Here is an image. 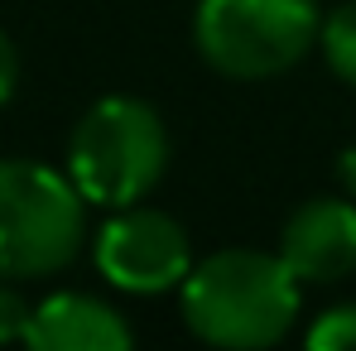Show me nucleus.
Returning a JSON list of instances; mask_svg holds the SVG:
<instances>
[{"label":"nucleus","instance_id":"2","mask_svg":"<svg viewBox=\"0 0 356 351\" xmlns=\"http://www.w3.org/2000/svg\"><path fill=\"white\" fill-rule=\"evenodd\" d=\"M169 164V135L154 106L135 97H106L77 120L67 145V178L87 202L130 207Z\"/></svg>","mask_w":356,"mask_h":351},{"label":"nucleus","instance_id":"10","mask_svg":"<svg viewBox=\"0 0 356 351\" xmlns=\"http://www.w3.org/2000/svg\"><path fill=\"white\" fill-rule=\"evenodd\" d=\"M29 323H34V308L15 289H0V342H29Z\"/></svg>","mask_w":356,"mask_h":351},{"label":"nucleus","instance_id":"8","mask_svg":"<svg viewBox=\"0 0 356 351\" xmlns=\"http://www.w3.org/2000/svg\"><path fill=\"white\" fill-rule=\"evenodd\" d=\"M323 54L332 63V72L356 87V0L352 5H337L323 19Z\"/></svg>","mask_w":356,"mask_h":351},{"label":"nucleus","instance_id":"5","mask_svg":"<svg viewBox=\"0 0 356 351\" xmlns=\"http://www.w3.org/2000/svg\"><path fill=\"white\" fill-rule=\"evenodd\" d=\"M97 265L125 293H159L188 279L193 250H188V231L174 217L130 207L97 236Z\"/></svg>","mask_w":356,"mask_h":351},{"label":"nucleus","instance_id":"9","mask_svg":"<svg viewBox=\"0 0 356 351\" xmlns=\"http://www.w3.org/2000/svg\"><path fill=\"white\" fill-rule=\"evenodd\" d=\"M313 351H356V308H332L308 327Z\"/></svg>","mask_w":356,"mask_h":351},{"label":"nucleus","instance_id":"11","mask_svg":"<svg viewBox=\"0 0 356 351\" xmlns=\"http://www.w3.org/2000/svg\"><path fill=\"white\" fill-rule=\"evenodd\" d=\"M15 77H19V58H15V44H10L5 29H0V106H5L10 92H15Z\"/></svg>","mask_w":356,"mask_h":351},{"label":"nucleus","instance_id":"7","mask_svg":"<svg viewBox=\"0 0 356 351\" xmlns=\"http://www.w3.org/2000/svg\"><path fill=\"white\" fill-rule=\"evenodd\" d=\"M29 347L34 351H125L130 347V327L102 298L54 293L34 308Z\"/></svg>","mask_w":356,"mask_h":351},{"label":"nucleus","instance_id":"3","mask_svg":"<svg viewBox=\"0 0 356 351\" xmlns=\"http://www.w3.org/2000/svg\"><path fill=\"white\" fill-rule=\"evenodd\" d=\"M82 245V193L34 159L0 164V275L39 279Z\"/></svg>","mask_w":356,"mask_h":351},{"label":"nucleus","instance_id":"1","mask_svg":"<svg viewBox=\"0 0 356 351\" xmlns=\"http://www.w3.org/2000/svg\"><path fill=\"white\" fill-rule=\"evenodd\" d=\"M298 313V275L284 255L217 250L183 279V323L212 347H270Z\"/></svg>","mask_w":356,"mask_h":351},{"label":"nucleus","instance_id":"4","mask_svg":"<svg viewBox=\"0 0 356 351\" xmlns=\"http://www.w3.org/2000/svg\"><path fill=\"white\" fill-rule=\"evenodd\" d=\"M193 34L217 72L255 82L294 67L323 24L318 0H202Z\"/></svg>","mask_w":356,"mask_h":351},{"label":"nucleus","instance_id":"6","mask_svg":"<svg viewBox=\"0 0 356 351\" xmlns=\"http://www.w3.org/2000/svg\"><path fill=\"white\" fill-rule=\"evenodd\" d=\"M280 255L298 284H337L356 270V207L342 197H313L284 222Z\"/></svg>","mask_w":356,"mask_h":351},{"label":"nucleus","instance_id":"12","mask_svg":"<svg viewBox=\"0 0 356 351\" xmlns=\"http://www.w3.org/2000/svg\"><path fill=\"white\" fill-rule=\"evenodd\" d=\"M337 174H342V183H347V193L356 197V149H347V154H342V164H337Z\"/></svg>","mask_w":356,"mask_h":351}]
</instances>
